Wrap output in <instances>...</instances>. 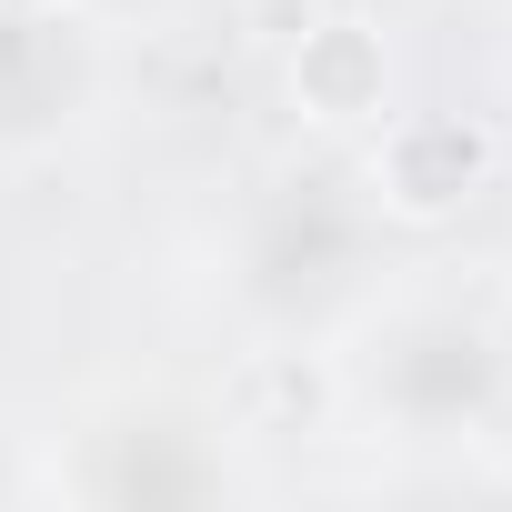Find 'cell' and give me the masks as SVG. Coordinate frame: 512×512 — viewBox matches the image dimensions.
Returning <instances> with one entry per match:
<instances>
[{
    "label": "cell",
    "instance_id": "6da1fadb",
    "mask_svg": "<svg viewBox=\"0 0 512 512\" xmlns=\"http://www.w3.org/2000/svg\"><path fill=\"white\" fill-rule=\"evenodd\" d=\"M352 392L402 442H482L502 422L512 362H502V332L482 312H462V302H402V312H382L362 332Z\"/></svg>",
    "mask_w": 512,
    "mask_h": 512
},
{
    "label": "cell",
    "instance_id": "7a4b0ae2",
    "mask_svg": "<svg viewBox=\"0 0 512 512\" xmlns=\"http://www.w3.org/2000/svg\"><path fill=\"white\" fill-rule=\"evenodd\" d=\"M362 272V211L342 201L332 171H292L272 181V201L241 231V292L272 322H312L342 282Z\"/></svg>",
    "mask_w": 512,
    "mask_h": 512
},
{
    "label": "cell",
    "instance_id": "3957f363",
    "mask_svg": "<svg viewBox=\"0 0 512 512\" xmlns=\"http://www.w3.org/2000/svg\"><path fill=\"white\" fill-rule=\"evenodd\" d=\"M362 141V201L402 231H442L492 191V131L472 111H382Z\"/></svg>",
    "mask_w": 512,
    "mask_h": 512
},
{
    "label": "cell",
    "instance_id": "277c9868",
    "mask_svg": "<svg viewBox=\"0 0 512 512\" xmlns=\"http://www.w3.org/2000/svg\"><path fill=\"white\" fill-rule=\"evenodd\" d=\"M71 492L81 502H211L221 492V452H211V432H191L171 412H121V422L81 432Z\"/></svg>",
    "mask_w": 512,
    "mask_h": 512
},
{
    "label": "cell",
    "instance_id": "5b68a950",
    "mask_svg": "<svg viewBox=\"0 0 512 512\" xmlns=\"http://www.w3.org/2000/svg\"><path fill=\"white\" fill-rule=\"evenodd\" d=\"M282 81H292V111H302L312 131L362 141V131L392 111V41H382L372 21H352V11H322V21H302Z\"/></svg>",
    "mask_w": 512,
    "mask_h": 512
},
{
    "label": "cell",
    "instance_id": "8992f818",
    "mask_svg": "<svg viewBox=\"0 0 512 512\" xmlns=\"http://www.w3.org/2000/svg\"><path fill=\"white\" fill-rule=\"evenodd\" d=\"M21 51H31V21H0V141H51L91 101V51L61 41V21L41 41V71H21Z\"/></svg>",
    "mask_w": 512,
    "mask_h": 512
},
{
    "label": "cell",
    "instance_id": "52a82bcc",
    "mask_svg": "<svg viewBox=\"0 0 512 512\" xmlns=\"http://www.w3.org/2000/svg\"><path fill=\"white\" fill-rule=\"evenodd\" d=\"M71 0H0V21H61Z\"/></svg>",
    "mask_w": 512,
    "mask_h": 512
}]
</instances>
